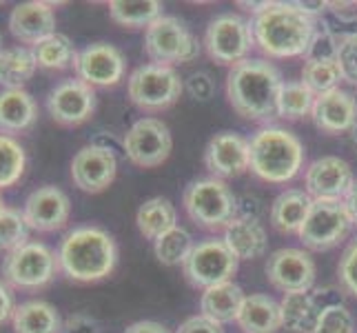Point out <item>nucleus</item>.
<instances>
[{"mask_svg": "<svg viewBox=\"0 0 357 333\" xmlns=\"http://www.w3.org/2000/svg\"><path fill=\"white\" fill-rule=\"evenodd\" d=\"M56 256L60 274L73 282L89 285L114 274L118 246L107 229L98 225H80L65 233Z\"/></svg>", "mask_w": 357, "mask_h": 333, "instance_id": "f257e3e1", "label": "nucleus"}, {"mask_svg": "<svg viewBox=\"0 0 357 333\" xmlns=\"http://www.w3.org/2000/svg\"><path fill=\"white\" fill-rule=\"evenodd\" d=\"M282 87L280 71L260 58H246L229 69V105L246 120L268 122L278 118V96Z\"/></svg>", "mask_w": 357, "mask_h": 333, "instance_id": "f03ea898", "label": "nucleus"}, {"mask_svg": "<svg viewBox=\"0 0 357 333\" xmlns=\"http://www.w3.org/2000/svg\"><path fill=\"white\" fill-rule=\"evenodd\" d=\"M251 29L255 45L266 56L293 58L306 54L317 27L295 3H266L260 14H255Z\"/></svg>", "mask_w": 357, "mask_h": 333, "instance_id": "7ed1b4c3", "label": "nucleus"}, {"mask_svg": "<svg viewBox=\"0 0 357 333\" xmlns=\"http://www.w3.org/2000/svg\"><path fill=\"white\" fill-rule=\"evenodd\" d=\"M251 171L266 182L284 184L300 174L304 145L295 133L280 127H262L249 140Z\"/></svg>", "mask_w": 357, "mask_h": 333, "instance_id": "20e7f679", "label": "nucleus"}, {"mask_svg": "<svg viewBox=\"0 0 357 333\" xmlns=\"http://www.w3.org/2000/svg\"><path fill=\"white\" fill-rule=\"evenodd\" d=\"M58 271L56 251L38 240L24 242L3 260L5 285L16 291H40L52 285Z\"/></svg>", "mask_w": 357, "mask_h": 333, "instance_id": "39448f33", "label": "nucleus"}, {"mask_svg": "<svg viewBox=\"0 0 357 333\" xmlns=\"http://www.w3.org/2000/svg\"><path fill=\"white\" fill-rule=\"evenodd\" d=\"M184 209L198 227L218 231L238 218V198L225 180L200 178L184 189Z\"/></svg>", "mask_w": 357, "mask_h": 333, "instance_id": "423d86ee", "label": "nucleus"}, {"mask_svg": "<svg viewBox=\"0 0 357 333\" xmlns=\"http://www.w3.org/2000/svg\"><path fill=\"white\" fill-rule=\"evenodd\" d=\"M144 54L153 65L171 67L198 58L200 45L180 18L162 14L144 31Z\"/></svg>", "mask_w": 357, "mask_h": 333, "instance_id": "0eeeda50", "label": "nucleus"}, {"mask_svg": "<svg viewBox=\"0 0 357 333\" xmlns=\"http://www.w3.org/2000/svg\"><path fill=\"white\" fill-rule=\"evenodd\" d=\"M184 89L178 71L165 65H142L127 80L131 103L142 111H162L174 105Z\"/></svg>", "mask_w": 357, "mask_h": 333, "instance_id": "6e6552de", "label": "nucleus"}, {"mask_svg": "<svg viewBox=\"0 0 357 333\" xmlns=\"http://www.w3.org/2000/svg\"><path fill=\"white\" fill-rule=\"evenodd\" d=\"M240 260L227 246L222 238H206L191 249L184 260V276L193 287L208 289L222 282H231L238 274Z\"/></svg>", "mask_w": 357, "mask_h": 333, "instance_id": "1a4fd4ad", "label": "nucleus"}, {"mask_svg": "<svg viewBox=\"0 0 357 333\" xmlns=\"http://www.w3.org/2000/svg\"><path fill=\"white\" fill-rule=\"evenodd\" d=\"M206 54L218 65H231L249 58L251 49L255 47L251 22H246L238 14H220L208 22L204 34Z\"/></svg>", "mask_w": 357, "mask_h": 333, "instance_id": "9d476101", "label": "nucleus"}, {"mask_svg": "<svg viewBox=\"0 0 357 333\" xmlns=\"http://www.w3.org/2000/svg\"><path fill=\"white\" fill-rule=\"evenodd\" d=\"M353 222L344 200H313L298 236L311 251H328L349 236Z\"/></svg>", "mask_w": 357, "mask_h": 333, "instance_id": "9b49d317", "label": "nucleus"}, {"mask_svg": "<svg viewBox=\"0 0 357 333\" xmlns=\"http://www.w3.org/2000/svg\"><path fill=\"white\" fill-rule=\"evenodd\" d=\"M122 147H125V156L135 167L151 169L160 167L171 156L174 138H171V131L162 120L140 118L125 133Z\"/></svg>", "mask_w": 357, "mask_h": 333, "instance_id": "f8f14e48", "label": "nucleus"}, {"mask_svg": "<svg viewBox=\"0 0 357 333\" xmlns=\"http://www.w3.org/2000/svg\"><path fill=\"white\" fill-rule=\"evenodd\" d=\"M47 111L60 127L84 125L96 111V89L78 78L58 82L47 94Z\"/></svg>", "mask_w": 357, "mask_h": 333, "instance_id": "ddd939ff", "label": "nucleus"}, {"mask_svg": "<svg viewBox=\"0 0 357 333\" xmlns=\"http://www.w3.org/2000/svg\"><path fill=\"white\" fill-rule=\"evenodd\" d=\"M118 158L112 147L100 142L84 145L71 160V182L84 193H100L116 180Z\"/></svg>", "mask_w": 357, "mask_h": 333, "instance_id": "4468645a", "label": "nucleus"}, {"mask_svg": "<svg viewBox=\"0 0 357 333\" xmlns=\"http://www.w3.org/2000/svg\"><path fill=\"white\" fill-rule=\"evenodd\" d=\"M125 56L109 43H93L80 49L73 63L76 78L89 87H116L125 76Z\"/></svg>", "mask_w": 357, "mask_h": 333, "instance_id": "2eb2a0df", "label": "nucleus"}, {"mask_svg": "<svg viewBox=\"0 0 357 333\" xmlns=\"http://www.w3.org/2000/svg\"><path fill=\"white\" fill-rule=\"evenodd\" d=\"M266 278L282 293L311 291L315 285V262L304 249H278L266 260Z\"/></svg>", "mask_w": 357, "mask_h": 333, "instance_id": "dca6fc26", "label": "nucleus"}, {"mask_svg": "<svg viewBox=\"0 0 357 333\" xmlns=\"http://www.w3.org/2000/svg\"><path fill=\"white\" fill-rule=\"evenodd\" d=\"M22 216L31 231L54 233L65 229L71 218L69 195L54 184H45L27 195L22 205Z\"/></svg>", "mask_w": 357, "mask_h": 333, "instance_id": "f3484780", "label": "nucleus"}, {"mask_svg": "<svg viewBox=\"0 0 357 333\" xmlns=\"http://www.w3.org/2000/svg\"><path fill=\"white\" fill-rule=\"evenodd\" d=\"M355 182L353 169L337 156H322L306 167L304 184L313 200H344Z\"/></svg>", "mask_w": 357, "mask_h": 333, "instance_id": "a211bd4d", "label": "nucleus"}, {"mask_svg": "<svg viewBox=\"0 0 357 333\" xmlns=\"http://www.w3.org/2000/svg\"><path fill=\"white\" fill-rule=\"evenodd\" d=\"M204 165L218 180L242 176L251 167L249 140H244L242 135L233 131L215 133L206 145Z\"/></svg>", "mask_w": 357, "mask_h": 333, "instance_id": "6ab92c4d", "label": "nucleus"}, {"mask_svg": "<svg viewBox=\"0 0 357 333\" xmlns=\"http://www.w3.org/2000/svg\"><path fill=\"white\" fill-rule=\"evenodd\" d=\"M9 31L22 45H38L47 36L56 34V11L52 3L45 0H27L11 9Z\"/></svg>", "mask_w": 357, "mask_h": 333, "instance_id": "aec40b11", "label": "nucleus"}, {"mask_svg": "<svg viewBox=\"0 0 357 333\" xmlns=\"http://www.w3.org/2000/svg\"><path fill=\"white\" fill-rule=\"evenodd\" d=\"M311 118L313 125L328 135L347 133L357 125V103L349 91L333 89L328 94L315 96Z\"/></svg>", "mask_w": 357, "mask_h": 333, "instance_id": "412c9836", "label": "nucleus"}, {"mask_svg": "<svg viewBox=\"0 0 357 333\" xmlns=\"http://www.w3.org/2000/svg\"><path fill=\"white\" fill-rule=\"evenodd\" d=\"M38 120V105L27 89L0 91V133L16 135L29 131Z\"/></svg>", "mask_w": 357, "mask_h": 333, "instance_id": "4be33fe9", "label": "nucleus"}, {"mask_svg": "<svg viewBox=\"0 0 357 333\" xmlns=\"http://www.w3.org/2000/svg\"><path fill=\"white\" fill-rule=\"evenodd\" d=\"M282 306V327L291 333H315L326 306L319 302L315 291L284 293Z\"/></svg>", "mask_w": 357, "mask_h": 333, "instance_id": "5701e85b", "label": "nucleus"}, {"mask_svg": "<svg viewBox=\"0 0 357 333\" xmlns=\"http://www.w3.org/2000/svg\"><path fill=\"white\" fill-rule=\"evenodd\" d=\"M227 246L233 251L238 260H255L266 253L268 236L257 218H242L238 216L231 225L225 229Z\"/></svg>", "mask_w": 357, "mask_h": 333, "instance_id": "b1692460", "label": "nucleus"}, {"mask_svg": "<svg viewBox=\"0 0 357 333\" xmlns=\"http://www.w3.org/2000/svg\"><path fill=\"white\" fill-rule=\"evenodd\" d=\"M236 323L244 333H278L282 329V306L264 293H251L242 302Z\"/></svg>", "mask_w": 357, "mask_h": 333, "instance_id": "393cba45", "label": "nucleus"}, {"mask_svg": "<svg viewBox=\"0 0 357 333\" xmlns=\"http://www.w3.org/2000/svg\"><path fill=\"white\" fill-rule=\"evenodd\" d=\"M11 329L14 333H60L63 320L54 304L33 298L16 304V311L11 316Z\"/></svg>", "mask_w": 357, "mask_h": 333, "instance_id": "a878e982", "label": "nucleus"}, {"mask_svg": "<svg viewBox=\"0 0 357 333\" xmlns=\"http://www.w3.org/2000/svg\"><path fill=\"white\" fill-rule=\"evenodd\" d=\"M244 298H246L244 291L233 280L222 282V285L204 289L200 309L204 318L213 320L218 325H227V323H233V320H238Z\"/></svg>", "mask_w": 357, "mask_h": 333, "instance_id": "bb28decb", "label": "nucleus"}, {"mask_svg": "<svg viewBox=\"0 0 357 333\" xmlns=\"http://www.w3.org/2000/svg\"><path fill=\"white\" fill-rule=\"evenodd\" d=\"M313 198L302 189L282 191L271 205V225L280 233H298L311 212Z\"/></svg>", "mask_w": 357, "mask_h": 333, "instance_id": "cd10ccee", "label": "nucleus"}, {"mask_svg": "<svg viewBox=\"0 0 357 333\" xmlns=\"http://www.w3.org/2000/svg\"><path fill=\"white\" fill-rule=\"evenodd\" d=\"M135 225L146 240H158L162 233L178 227V212L171 200L155 195L140 205L138 214H135Z\"/></svg>", "mask_w": 357, "mask_h": 333, "instance_id": "c85d7f7f", "label": "nucleus"}, {"mask_svg": "<svg viewBox=\"0 0 357 333\" xmlns=\"http://www.w3.org/2000/svg\"><path fill=\"white\" fill-rule=\"evenodd\" d=\"M38 69L31 47H5L0 52V87L3 89H24L27 80Z\"/></svg>", "mask_w": 357, "mask_h": 333, "instance_id": "c756f323", "label": "nucleus"}, {"mask_svg": "<svg viewBox=\"0 0 357 333\" xmlns=\"http://www.w3.org/2000/svg\"><path fill=\"white\" fill-rule=\"evenodd\" d=\"M31 54L36 58V65L38 69L45 71H65L69 67H73L76 63V47L69 40V36L65 34H52L47 36L45 40H40L38 45L31 47Z\"/></svg>", "mask_w": 357, "mask_h": 333, "instance_id": "7c9ffc66", "label": "nucleus"}, {"mask_svg": "<svg viewBox=\"0 0 357 333\" xmlns=\"http://www.w3.org/2000/svg\"><path fill=\"white\" fill-rule=\"evenodd\" d=\"M109 16L120 27L146 29L151 22L162 16V3H158V0H112L109 3Z\"/></svg>", "mask_w": 357, "mask_h": 333, "instance_id": "2f4dec72", "label": "nucleus"}, {"mask_svg": "<svg viewBox=\"0 0 357 333\" xmlns=\"http://www.w3.org/2000/svg\"><path fill=\"white\" fill-rule=\"evenodd\" d=\"M315 105V94L302 80L282 82L278 96V116L287 120H300L311 116Z\"/></svg>", "mask_w": 357, "mask_h": 333, "instance_id": "473e14b6", "label": "nucleus"}, {"mask_svg": "<svg viewBox=\"0 0 357 333\" xmlns=\"http://www.w3.org/2000/svg\"><path fill=\"white\" fill-rule=\"evenodd\" d=\"M24 169H27L24 147L11 135L0 133V191L14 187L22 178Z\"/></svg>", "mask_w": 357, "mask_h": 333, "instance_id": "72a5a7b5", "label": "nucleus"}, {"mask_svg": "<svg viewBox=\"0 0 357 333\" xmlns=\"http://www.w3.org/2000/svg\"><path fill=\"white\" fill-rule=\"evenodd\" d=\"M193 246L195 244H193L191 233L187 229H182V227H174L171 231L162 233L158 240H153L155 258L167 267L184 265V260L189 258Z\"/></svg>", "mask_w": 357, "mask_h": 333, "instance_id": "f704fd0d", "label": "nucleus"}, {"mask_svg": "<svg viewBox=\"0 0 357 333\" xmlns=\"http://www.w3.org/2000/svg\"><path fill=\"white\" fill-rule=\"evenodd\" d=\"M342 71L337 60H304L302 67V82L309 87L315 96L328 94L333 89H340Z\"/></svg>", "mask_w": 357, "mask_h": 333, "instance_id": "c9c22d12", "label": "nucleus"}, {"mask_svg": "<svg viewBox=\"0 0 357 333\" xmlns=\"http://www.w3.org/2000/svg\"><path fill=\"white\" fill-rule=\"evenodd\" d=\"M29 225L24 220L20 209H11L7 207L3 214H0V251L11 253L24 242H29Z\"/></svg>", "mask_w": 357, "mask_h": 333, "instance_id": "e433bc0d", "label": "nucleus"}, {"mask_svg": "<svg viewBox=\"0 0 357 333\" xmlns=\"http://www.w3.org/2000/svg\"><path fill=\"white\" fill-rule=\"evenodd\" d=\"M340 40H342L340 36L328 31L326 27L315 29L311 45L304 54V60H337Z\"/></svg>", "mask_w": 357, "mask_h": 333, "instance_id": "4c0bfd02", "label": "nucleus"}, {"mask_svg": "<svg viewBox=\"0 0 357 333\" xmlns=\"http://www.w3.org/2000/svg\"><path fill=\"white\" fill-rule=\"evenodd\" d=\"M315 333H355V320L342 302L331 304L324 309Z\"/></svg>", "mask_w": 357, "mask_h": 333, "instance_id": "58836bf2", "label": "nucleus"}, {"mask_svg": "<svg viewBox=\"0 0 357 333\" xmlns=\"http://www.w3.org/2000/svg\"><path fill=\"white\" fill-rule=\"evenodd\" d=\"M337 65L342 71V78L357 87V31L342 36L340 52H337Z\"/></svg>", "mask_w": 357, "mask_h": 333, "instance_id": "ea45409f", "label": "nucleus"}, {"mask_svg": "<svg viewBox=\"0 0 357 333\" xmlns=\"http://www.w3.org/2000/svg\"><path fill=\"white\" fill-rule=\"evenodd\" d=\"M337 276H340L342 289L357 298V240H353L347 249H344L340 265H337Z\"/></svg>", "mask_w": 357, "mask_h": 333, "instance_id": "a19ab883", "label": "nucleus"}, {"mask_svg": "<svg viewBox=\"0 0 357 333\" xmlns=\"http://www.w3.org/2000/svg\"><path fill=\"white\" fill-rule=\"evenodd\" d=\"M184 89H187L195 101H208V98L215 94V82L206 71H195L187 78V82H184Z\"/></svg>", "mask_w": 357, "mask_h": 333, "instance_id": "79ce46f5", "label": "nucleus"}, {"mask_svg": "<svg viewBox=\"0 0 357 333\" xmlns=\"http://www.w3.org/2000/svg\"><path fill=\"white\" fill-rule=\"evenodd\" d=\"M176 333H225V329H222V325H218L213 320H208L200 313V316H191L184 320Z\"/></svg>", "mask_w": 357, "mask_h": 333, "instance_id": "37998d69", "label": "nucleus"}, {"mask_svg": "<svg viewBox=\"0 0 357 333\" xmlns=\"http://www.w3.org/2000/svg\"><path fill=\"white\" fill-rule=\"evenodd\" d=\"M63 333H102V331L91 316L73 313L63 323Z\"/></svg>", "mask_w": 357, "mask_h": 333, "instance_id": "c03bdc74", "label": "nucleus"}, {"mask_svg": "<svg viewBox=\"0 0 357 333\" xmlns=\"http://www.w3.org/2000/svg\"><path fill=\"white\" fill-rule=\"evenodd\" d=\"M16 311V304H14V295H11V289L0 280V325H5L11 320Z\"/></svg>", "mask_w": 357, "mask_h": 333, "instance_id": "a18cd8bd", "label": "nucleus"}, {"mask_svg": "<svg viewBox=\"0 0 357 333\" xmlns=\"http://www.w3.org/2000/svg\"><path fill=\"white\" fill-rule=\"evenodd\" d=\"M125 333H171V331L165 325L153 323V320H140V323L129 325Z\"/></svg>", "mask_w": 357, "mask_h": 333, "instance_id": "49530a36", "label": "nucleus"}, {"mask_svg": "<svg viewBox=\"0 0 357 333\" xmlns=\"http://www.w3.org/2000/svg\"><path fill=\"white\" fill-rule=\"evenodd\" d=\"M344 207H347L351 222H353V225H357V180L353 182V187L347 193V198H344Z\"/></svg>", "mask_w": 357, "mask_h": 333, "instance_id": "de8ad7c7", "label": "nucleus"}, {"mask_svg": "<svg viewBox=\"0 0 357 333\" xmlns=\"http://www.w3.org/2000/svg\"><path fill=\"white\" fill-rule=\"evenodd\" d=\"M295 5H298V9H302L306 16H311L313 20H315V16H322L324 9L328 7V3H319V0L317 3H309V0L304 3V0H300V3H295Z\"/></svg>", "mask_w": 357, "mask_h": 333, "instance_id": "09e8293b", "label": "nucleus"}, {"mask_svg": "<svg viewBox=\"0 0 357 333\" xmlns=\"http://www.w3.org/2000/svg\"><path fill=\"white\" fill-rule=\"evenodd\" d=\"M7 209V205H5V200H3V193H0V214H3Z\"/></svg>", "mask_w": 357, "mask_h": 333, "instance_id": "8fccbe9b", "label": "nucleus"}, {"mask_svg": "<svg viewBox=\"0 0 357 333\" xmlns=\"http://www.w3.org/2000/svg\"><path fill=\"white\" fill-rule=\"evenodd\" d=\"M353 142H355V145H357V125H355V127H353Z\"/></svg>", "mask_w": 357, "mask_h": 333, "instance_id": "3c124183", "label": "nucleus"}, {"mask_svg": "<svg viewBox=\"0 0 357 333\" xmlns=\"http://www.w3.org/2000/svg\"><path fill=\"white\" fill-rule=\"evenodd\" d=\"M3 49H5V47H3V34H0V52H3Z\"/></svg>", "mask_w": 357, "mask_h": 333, "instance_id": "603ef678", "label": "nucleus"}]
</instances>
